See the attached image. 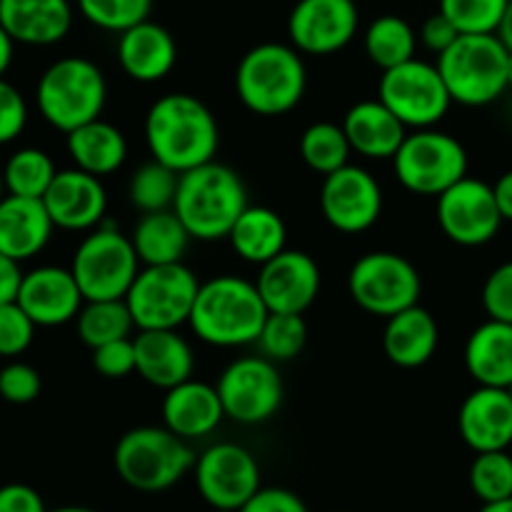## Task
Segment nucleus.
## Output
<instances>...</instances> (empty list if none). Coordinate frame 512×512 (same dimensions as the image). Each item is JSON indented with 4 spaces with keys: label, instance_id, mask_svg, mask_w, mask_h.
Listing matches in <instances>:
<instances>
[{
    "label": "nucleus",
    "instance_id": "nucleus-1",
    "mask_svg": "<svg viewBox=\"0 0 512 512\" xmlns=\"http://www.w3.org/2000/svg\"><path fill=\"white\" fill-rule=\"evenodd\" d=\"M145 143L158 163L185 173L215 160L220 128L208 105L190 93H168L145 115Z\"/></svg>",
    "mask_w": 512,
    "mask_h": 512
},
{
    "label": "nucleus",
    "instance_id": "nucleus-2",
    "mask_svg": "<svg viewBox=\"0 0 512 512\" xmlns=\"http://www.w3.org/2000/svg\"><path fill=\"white\" fill-rule=\"evenodd\" d=\"M268 313L258 285L238 275H218L200 283L188 325L203 343L243 348L258 343Z\"/></svg>",
    "mask_w": 512,
    "mask_h": 512
},
{
    "label": "nucleus",
    "instance_id": "nucleus-3",
    "mask_svg": "<svg viewBox=\"0 0 512 512\" xmlns=\"http://www.w3.org/2000/svg\"><path fill=\"white\" fill-rule=\"evenodd\" d=\"M248 205L243 178L230 165L210 160L180 173L173 210L188 228L190 238L215 243L228 240L230 230Z\"/></svg>",
    "mask_w": 512,
    "mask_h": 512
},
{
    "label": "nucleus",
    "instance_id": "nucleus-4",
    "mask_svg": "<svg viewBox=\"0 0 512 512\" xmlns=\"http://www.w3.org/2000/svg\"><path fill=\"white\" fill-rule=\"evenodd\" d=\"M308 88L303 55L285 43H260L235 68V93L255 115L278 118L298 108Z\"/></svg>",
    "mask_w": 512,
    "mask_h": 512
},
{
    "label": "nucleus",
    "instance_id": "nucleus-5",
    "mask_svg": "<svg viewBox=\"0 0 512 512\" xmlns=\"http://www.w3.org/2000/svg\"><path fill=\"white\" fill-rule=\"evenodd\" d=\"M198 455L188 440L165 425H140L120 435L113 450L118 478L138 493H163L195 468Z\"/></svg>",
    "mask_w": 512,
    "mask_h": 512
},
{
    "label": "nucleus",
    "instance_id": "nucleus-6",
    "mask_svg": "<svg viewBox=\"0 0 512 512\" xmlns=\"http://www.w3.org/2000/svg\"><path fill=\"white\" fill-rule=\"evenodd\" d=\"M508 58L510 50L495 33H460L435 65L453 103L483 108L508 90Z\"/></svg>",
    "mask_w": 512,
    "mask_h": 512
},
{
    "label": "nucleus",
    "instance_id": "nucleus-7",
    "mask_svg": "<svg viewBox=\"0 0 512 512\" xmlns=\"http://www.w3.org/2000/svg\"><path fill=\"white\" fill-rule=\"evenodd\" d=\"M105 100H108V83L103 70L93 60L78 55L48 65L35 88L40 115L60 133H70L100 118Z\"/></svg>",
    "mask_w": 512,
    "mask_h": 512
},
{
    "label": "nucleus",
    "instance_id": "nucleus-8",
    "mask_svg": "<svg viewBox=\"0 0 512 512\" xmlns=\"http://www.w3.org/2000/svg\"><path fill=\"white\" fill-rule=\"evenodd\" d=\"M200 280L185 263L143 265L125 303L138 330H178L193 313Z\"/></svg>",
    "mask_w": 512,
    "mask_h": 512
},
{
    "label": "nucleus",
    "instance_id": "nucleus-9",
    "mask_svg": "<svg viewBox=\"0 0 512 512\" xmlns=\"http://www.w3.org/2000/svg\"><path fill=\"white\" fill-rule=\"evenodd\" d=\"M393 170L405 190L438 198L468 175V150L438 128L413 130L393 155Z\"/></svg>",
    "mask_w": 512,
    "mask_h": 512
},
{
    "label": "nucleus",
    "instance_id": "nucleus-10",
    "mask_svg": "<svg viewBox=\"0 0 512 512\" xmlns=\"http://www.w3.org/2000/svg\"><path fill=\"white\" fill-rule=\"evenodd\" d=\"M140 265L130 235L113 225H98L75 248L70 270L85 300H108L128 295Z\"/></svg>",
    "mask_w": 512,
    "mask_h": 512
},
{
    "label": "nucleus",
    "instance_id": "nucleus-11",
    "mask_svg": "<svg viewBox=\"0 0 512 512\" xmlns=\"http://www.w3.org/2000/svg\"><path fill=\"white\" fill-rule=\"evenodd\" d=\"M348 293L360 310L388 320L390 315L418 305L423 280L405 255L373 250L355 260L350 268Z\"/></svg>",
    "mask_w": 512,
    "mask_h": 512
},
{
    "label": "nucleus",
    "instance_id": "nucleus-12",
    "mask_svg": "<svg viewBox=\"0 0 512 512\" xmlns=\"http://www.w3.org/2000/svg\"><path fill=\"white\" fill-rule=\"evenodd\" d=\"M378 98L398 115L405 128L413 130L435 128L453 105L438 65L418 58L383 70L378 83Z\"/></svg>",
    "mask_w": 512,
    "mask_h": 512
},
{
    "label": "nucleus",
    "instance_id": "nucleus-13",
    "mask_svg": "<svg viewBox=\"0 0 512 512\" xmlns=\"http://www.w3.org/2000/svg\"><path fill=\"white\" fill-rule=\"evenodd\" d=\"M225 418L240 425H260L283 405V378L278 363L263 355L238 358L220 373L215 383Z\"/></svg>",
    "mask_w": 512,
    "mask_h": 512
},
{
    "label": "nucleus",
    "instance_id": "nucleus-14",
    "mask_svg": "<svg viewBox=\"0 0 512 512\" xmlns=\"http://www.w3.org/2000/svg\"><path fill=\"white\" fill-rule=\"evenodd\" d=\"M193 475L200 498L215 510H240L263 488L258 460L238 443L210 445L195 460Z\"/></svg>",
    "mask_w": 512,
    "mask_h": 512
},
{
    "label": "nucleus",
    "instance_id": "nucleus-15",
    "mask_svg": "<svg viewBox=\"0 0 512 512\" xmlns=\"http://www.w3.org/2000/svg\"><path fill=\"white\" fill-rule=\"evenodd\" d=\"M435 215H438V225L445 238L463 248L490 243L498 235L500 225L505 223L493 185L470 178V175L438 195Z\"/></svg>",
    "mask_w": 512,
    "mask_h": 512
},
{
    "label": "nucleus",
    "instance_id": "nucleus-16",
    "mask_svg": "<svg viewBox=\"0 0 512 512\" xmlns=\"http://www.w3.org/2000/svg\"><path fill=\"white\" fill-rule=\"evenodd\" d=\"M320 210L330 228L345 235H358L373 228L383 215V188L360 165H345L325 175L320 188Z\"/></svg>",
    "mask_w": 512,
    "mask_h": 512
},
{
    "label": "nucleus",
    "instance_id": "nucleus-17",
    "mask_svg": "<svg viewBox=\"0 0 512 512\" xmlns=\"http://www.w3.org/2000/svg\"><path fill=\"white\" fill-rule=\"evenodd\" d=\"M355 0H298L288 15V38L298 53L333 55L358 35Z\"/></svg>",
    "mask_w": 512,
    "mask_h": 512
},
{
    "label": "nucleus",
    "instance_id": "nucleus-18",
    "mask_svg": "<svg viewBox=\"0 0 512 512\" xmlns=\"http://www.w3.org/2000/svg\"><path fill=\"white\" fill-rule=\"evenodd\" d=\"M320 283H323V275L313 255L288 248L260 265V273L255 278V285L270 313L303 315L318 298Z\"/></svg>",
    "mask_w": 512,
    "mask_h": 512
},
{
    "label": "nucleus",
    "instance_id": "nucleus-19",
    "mask_svg": "<svg viewBox=\"0 0 512 512\" xmlns=\"http://www.w3.org/2000/svg\"><path fill=\"white\" fill-rule=\"evenodd\" d=\"M15 303L30 315L38 328H58L78 318L85 298L73 270L43 265L23 273Z\"/></svg>",
    "mask_w": 512,
    "mask_h": 512
},
{
    "label": "nucleus",
    "instance_id": "nucleus-20",
    "mask_svg": "<svg viewBox=\"0 0 512 512\" xmlns=\"http://www.w3.org/2000/svg\"><path fill=\"white\" fill-rule=\"evenodd\" d=\"M43 203L55 228L90 233L98 225H103L105 210H108V193H105L98 175L70 168L58 170L48 193L43 195Z\"/></svg>",
    "mask_w": 512,
    "mask_h": 512
},
{
    "label": "nucleus",
    "instance_id": "nucleus-21",
    "mask_svg": "<svg viewBox=\"0 0 512 512\" xmlns=\"http://www.w3.org/2000/svg\"><path fill=\"white\" fill-rule=\"evenodd\" d=\"M458 430L473 453L508 450L512 445V398L508 388L478 385L460 405Z\"/></svg>",
    "mask_w": 512,
    "mask_h": 512
},
{
    "label": "nucleus",
    "instance_id": "nucleus-22",
    "mask_svg": "<svg viewBox=\"0 0 512 512\" xmlns=\"http://www.w3.org/2000/svg\"><path fill=\"white\" fill-rule=\"evenodd\" d=\"M115 53L123 73L135 83H158L178 63V43L173 33L150 18L123 30Z\"/></svg>",
    "mask_w": 512,
    "mask_h": 512
},
{
    "label": "nucleus",
    "instance_id": "nucleus-23",
    "mask_svg": "<svg viewBox=\"0 0 512 512\" xmlns=\"http://www.w3.org/2000/svg\"><path fill=\"white\" fill-rule=\"evenodd\" d=\"M135 373L153 388L170 390L193 378V348L178 330H138Z\"/></svg>",
    "mask_w": 512,
    "mask_h": 512
},
{
    "label": "nucleus",
    "instance_id": "nucleus-24",
    "mask_svg": "<svg viewBox=\"0 0 512 512\" xmlns=\"http://www.w3.org/2000/svg\"><path fill=\"white\" fill-rule=\"evenodd\" d=\"M163 425L183 440H198L218 430L225 420L223 403L215 385L200 380H185L175 388L165 390Z\"/></svg>",
    "mask_w": 512,
    "mask_h": 512
},
{
    "label": "nucleus",
    "instance_id": "nucleus-25",
    "mask_svg": "<svg viewBox=\"0 0 512 512\" xmlns=\"http://www.w3.org/2000/svg\"><path fill=\"white\" fill-rule=\"evenodd\" d=\"M0 25L15 43L53 45L70 33V0H0Z\"/></svg>",
    "mask_w": 512,
    "mask_h": 512
},
{
    "label": "nucleus",
    "instance_id": "nucleus-26",
    "mask_svg": "<svg viewBox=\"0 0 512 512\" xmlns=\"http://www.w3.org/2000/svg\"><path fill=\"white\" fill-rule=\"evenodd\" d=\"M340 125L348 135L353 153L368 160H393L408 135V128L380 98L355 103Z\"/></svg>",
    "mask_w": 512,
    "mask_h": 512
},
{
    "label": "nucleus",
    "instance_id": "nucleus-27",
    "mask_svg": "<svg viewBox=\"0 0 512 512\" xmlns=\"http://www.w3.org/2000/svg\"><path fill=\"white\" fill-rule=\"evenodd\" d=\"M53 228L48 208L40 198L8 193L0 200V253L8 258L23 263L38 255L48 245Z\"/></svg>",
    "mask_w": 512,
    "mask_h": 512
},
{
    "label": "nucleus",
    "instance_id": "nucleus-28",
    "mask_svg": "<svg viewBox=\"0 0 512 512\" xmlns=\"http://www.w3.org/2000/svg\"><path fill=\"white\" fill-rule=\"evenodd\" d=\"M440 343L438 320L423 305H410L390 315L383 330L385 358L405 370L423 368L435 355Z\"/></svg>",
    "mask_w": 512,
    "mask_h": 512
},
{
    "label": "nucleus",
    "instance_id": "nucleus-29",
    "mask_svg": "<svg viewBox=\"0 0 512 512\" xmlns=\"http://www.w3.org/2000/svg\"><path fill=\"white\" fill-rule=\"evenodd\" d=\"M465 370L478 385H512V323L488 318L465 343Z\"/></svg>",
    "mask_w": 512,
    "mask_h": 512
},
{
    "label": "nucleus",
    "instance_id": "nucleus-30",
    "mask_svg": "<svg viewBox=\"0 0 512 512\" xmlns=\"http://www.w3.org/2000/svg\"><path fill=\"white\" fill-rule=\"evenodd\" d=\"M65 148L75 168L98 178L118 173L128 158V140L123 130L103 118H95L65 133Z\"/></svg>",
    "mask_w": 512,
    "mask_h": 512
},
{
    "label": "nucleus",
    "instance_id": "nucleus-31",
    "mask_svg": "<svg viewBox=\"0 0 512 512\" xmlns=\"http://www.w3.org/2000/svg\"><path fill=\"white\" fill-rule=\"evenodd\" d=\"M228 240L245 263L265 265L288 248V228L273 208L248 205L230 230Z\"/></svg>",
    "mask_w": 512,
    "mask_h": 512
},
{
    "label": "nucleus",
    "instance_id": "nucleus-32",
    "mask_svg": "<svg viewBox=\"0 0 512 512\" xmlns=\"http://www.w3.org/2000/svg\"><path fill=\"white\" fill-rule=\"evenodd\" d=\"M133 248L143 265H168L183 263V255L188 250L190 238L188 228L178 218L173 208L158 210V213H143V218L135 223Z\"/></svg>",
    "mask_w": 512,
    "mask_h": 512
},
{
    "label": "nucleus",
    "instance_id": "nucleus-33",
    "mask_svg": "<svg viewBox=\"0 0 512 512\" xmlns=\"http://www.w3.org/2000/svg\"><path fill=\"white\" fill-rule=\"evenodd\" d=\"M363 48L370 63L378 65L380 70H390L415 58L418 33L400 15H380L365 30Z\"/></svg>",
    "mask_w": 512,
    "mask_h": 512
},
{
    "label": "nucleus",
    "instance_id": "nucleus-34",
    "mask_svg": "<svg viewBox=\"0 0 512 512\" xmlns=\"http://www.w3.org/2000/svg\"><path fill=\"white\" fill-rule=\"evenodd\" d=\"M75 328H78V338L90 350L110 343V340L130 338V333L138 330L125 298L85 300L75 318Z\"/></svg>",
    "mask_w": 512,
    "mask_h": 512
},
{
    "label": "nucleus",
    "instance_id": "nucleus-35",
    "mask_svg": "<svg viewBox=\"0 0 512 512\" xmlns=\"http://www.w3.org/2000/svg\"><path fill=\"white\" fill-rule=\"evenodd\" d=\"M350 140L345 135L343 125L320 120V123L308 125L300 135V158L305 160L310 170L318 175H330L335 170L345 168L350 160Z\"/></svg>",
    "mask_w": 512,
    "mask_h": 512
},
{
    "label": "nucleus",
    "instance_id": "nucleus-36",
    "mask_svg": "<svg viewBox=\"0 0 512 512\" xmlns=\"http://www.w3.org/2000/svg\"><path fill=\"white\" fill-rule=\"evenodd\" d=\"M53 158L40 148L15 150L3 168L5 193L20 195V198H40L48 193L50 183L55 180Z\"/></svg>",
    "mask_w": 512,
    "mask_h": 512
},
{
    "label": "nucleus",
    "instance_id": "nucleus-37",
    "mask_svg": "<svg viewBox=\"0 0 512 512\" xmlns=\"http://www.w3.org/2000/svg\"><path fill=\"white\" fill-rule=\"evenodd\" d=\"M180 173H175L168 165L150 160L140 165L128 183V198L133 208L140 213H158V210H170L178 193Z\"/></svg>",
    "mask_w": 512,
    "mask_h": 512
},
{
    "label": "nucleus",
    "instance_id": "nucleus-38",
    "mask_svg": "<svg viewBox=\"0 0 512 512\" xmlns=\"http://www.w3.org/2000/svg\"><path fill=\"white\" fill-rule=\"evenodd\" d=\"M308 343V325L298 313H268L258 335L260 355L273 363H288L303 353Z\"/></svg>",
    "mask_w": 512,
    "mask_h": 512
},
{
    "label": "nucleus",
    "instance_id": "nucleus-39",
    "mask_svg": "<svg viewBox=\"0 0 512 512\" xmlns=\"http://www.w3.org/2000/svg\"><path fill=\"white\" fill-rule=\"evenodd\" d=\"M470 490L483 503H498L512 498V455L508 450H490V453H475L470 465Z\"/></svg>",
    "mask_w": 512,
    "mask_h": 512
},
{
    "label": "nucleus",
    "instance_id": "nucleus-40",
    "mask_svg": "<svg viewBox=\"0 0 512 512\" xmlns=\"http://www.w3.org/2000/svg\"><path fill=\"white\" fill-rule=\"evenodd\" d=\"M78 10L95 28L120 35L150 18L153 0H78Z\"/></svg>",
    "mask_w": 512,
    "mask_h": 512
},
{
    "label": "nucleus",
    "instance_id": "nucleus-41",
    "mask_svg": "<svg viewBox=\"0 0 512 512\" xmlns=\"http://www.w3.org/2000/svg\"><path fill=\"white\" fill-rule=\"evenodd\" d=\"M510 0H440V13L453 20L460 33H495Z\"/></svg>",
    "mask_w": 512,
    "mask_h": 512
},
{
    "label": "nucleus",
    "instance_id": "nucleus-42",
    "mask_svg": "<svg viewBox=\"0 0 512 512\" xmlns=\"http://www.w3.org/2000/svg\"><path fill=\"white\" fill-rule=\"evenodd\" d=\"M38 325L18 303L0 305V358H15L30 348Z\"/></svg>",
    "mask_w": 512,
    "mask_h": 512
},
{
    "label": "nucleus",
    "instance_id": "nucleus-43",
    "mask_svg": "<svg viewBox=\"0 0 512 512\" xmlns=\"http://www.w3.org/2000/svg\"><path fill=\"white\" fill-rule=\"evenodd\" d=\"M43 380L40 373L28 363H8L0 370V398L13 405H28L40 395Z\"/></svg>",
    "mask_w": 512,
    "mask_h": 512
},
{
    "label": "nucleus",
    "instance_id": "nucleus-44",
    "mask_svg": "<svg viewBox=\"0 0 512 512\" xmlns=\"http://www.w3.org/2000/svg\"><path fill=\"white\" fill-rule=\"evenodd\" d=\"M93 368L108 380H123L135 373V343L133 338L110 340L93 348Z\"/></svg>",
    "mask_w": 512,
    "mask_h": 512
},
{
    "label": "nucleus",
    "instance_id": "nucleus-45",
    "mask_svg": "<svg viewBox=\"0 0 512 512\" xmlns=\"http://www.w3.org/2000/svg\"><path fill=\"white\" fill-rule=\"evenodd\" d=\"M483 308L488 318L512 323V260L488 275L483 285Z\"/></svg>",
    "mask_w": 512,
    "mask_h": 512
},
{
    "label": "nucleus",
    "instance_id": "nucleus-46",
    "mask_svg": "<svg viewBox=\"0 0 512 512\" xmlns=\"http://www.w3.org/2000/svg\"><path fill=\"white\" fill-rule=\"evenodd\" d=\"M28 123V105L23 93L0 78V145L13 143Z\"/></svg>",
    "mask_w": 512,
    "mask_h": 512
},
{
    "label": "nucleus",
    "instance_id": "nucleus-47",
    "mask_svg": "<svg viewBox=\"0 0 512 512\" xmlns=\"http://www.w3.org/2000/svg\"><path fill=\"white\" fill-rule=\"evenodd\" d=\"M238 512H310L300 495L285 488H260Z\"/></svg>",
    "mask_w": 512,
    "mask_h": 512
},
{
    "label": "nucleus",
    "instance_id": "nucleus-48",
    "mask_svg": "<svg viewBox=\"0 0 512 512\" xmlns=\"http://www.w3.org/2000/svg\"><path fill=\"white\" fill-rule=\"evenodd\" d=\"M418 38H420V43L430 50V53L440 55L460 38V30L455 28L453 20H450L448 15L440 13L438 10V13H433L430 18L423 20Z\"/></svg>",
    "mask_w": 512,
    "mask_h": 512
},
{
    "label": "nucleus",
    "instance_id": "nucleus-49",
    "mask_svg": "<svg viewBox=\"0 0 512 512\" xmlns=\"http://www.w3.org/2000/svg\"><path fill=\"white\" fill-rule=\"evenodd\" d=\"M0 512H48L38 490L23 483H8L0 488Z\"/></svg>",
    "mask_w": 512,
    "mask_h": 512
},
{
    "label": "nucleus",
    "instance_id": "nucleus-50",
    "mask_svg": "<svg viewBox=\"0 0 512 512\" xmlns=\"http://www.w3.org/2000/svg\"><path fill=\"white\" fill-rule=\"evenodd\" d=\"M20 280H23V273H20L18 260L0 253V305L13 303V300L18 298Z\"/></svg>",
    "mask_w": 512,
    "mask_h": 512
},
{
    "label": "nucleus",
    "instance_id": "nucleus-51",
    "mask_svg": "<svg viewBox=\"0 0 512 512\" xmlns=\"http://www.w3.org/2000/svg\"><path fill=\"white\" fill-rule=\"evenodd\" d=\"M493 193H495V200H498V208H500V215H503V220H510L512 223V170H508V173H503L498 180H495Z\"/></svg>",
    "mask_w": 512,
    "mask_h": 512
},
{
    "label": "nucleus",
    "instance_id": "nucleus-52",
    "mask_svg": "<svg viewBox=\"0 0 512 512\" xmlns=\"http://www.w3.org/2000/svg\"><path fill=\"white\" fill-rule=\"evenodd\" d=\"M13 48H15V40L10 38L8 30L0 25V78L8 73L10 63H13Z\"/></svg>",
    "mask_w": 512,
    "mask_h": 512
},
{
    "label": "nucleus",
    "instance_id": "nucleus-53",
    "mask_svg": "<svg viewBox=\"0 0 512 512\" xmlns=\"http://www.w3.org/2000/svg\"><path fill=\"white\" fill-rule=\"evenodd\" d=\"M495 35H498L500 40H503V45L508 50H512V0L508 3V10H505L503 20H500L498 30H495Z\"/></svg>",
    "mask_w": 512,
    "mask_h": 512
},
{
    "label": "nucleus",
    "instance_id": "nucleus-54",
    "mask_svg": "<svg viewBox=\"0 0 512 512\" xmlns=\"http://www.w3.org/2000/svg\"><path fill=\"white\" fill-rule=\"evenodd\" d=\"M480 512H512V498L498 500V503H483Z\"/></svg>",
    "mask_w": 512,
    "mask_h": 512
},
{
    "label": "nucleus",
    "instance_id": "nucleus-55",
    "mask_svg": "<svg viewBox=\"0 0 512 512\" xmlns=\"http://www.w3.org/2000/svg\"><path fill=\"white\" fill-rule=\"evenodd\" d=\"M48 512H95V510L83 508V505H65V508H55V510H48Z\"/></svg>",
    "mask_w": 512,
    "mask_h": 512
},
{
    "label": "nucleus",
    "instance_id": "nucleus-56",
    "mask_svg": "<svg viewBox=\"0 0 512 512\" xmlns=\"http://www.w3.org/2000/svg\"><path fill=\"white\" fill-rule=\"evenodd\" d=\"M508 88H512V50H510V58H508Z\"/></svg>",
    "mask_w": 512,
    "mask_h": 512
},
{
    "label": "nucleus",
    "instance_id": "nucleus-57",
    "mask_svg": "<svg viewBox=\"0 0 512 512\" xmlns=\"http://www.w3.org/2000/svg\"><path fill=\"white\" fill-rule=\"evenodd\" d=\"M5 195V180H3V170H0V200H3Z\"/></svg>",
    "mask_w": 512,
    "mask_h": 512
},
{
    "label": "nucleus",
    "instance_id": "nucleus-58",
    "mask_svg": "<svg viewBox=\"0 0 512 512\" xmlns=\"http://www.w3.org/2000/svg\"><path fill=\"white\" fill-rule=\"evenodd\" d=\"M210 512H238V510H215V508H210Z\"/></svg>",
    "mask_w": 512,
    "mask_h": 512
},
{
    "label": "nucleus",
    "instance_id": "nucleus-59",
    "mask_svg": "<svg viewBox=\"0 0 512 512\" xmlns=\"http://www.w3.org/2000/svg\"><path fill=\"white\" fill-rule=\"evenodd\" d=\"M508 393H510V398H512V385H510V388H508Z\"/></svg>",
    "mask_w": 512,
    "mask_h": 512
},
{
    "label": "nucleus",
    "instance_id": "nucleus-60",
    "mask_svg": "<svg viewBox=\"0 0 512 512\" xmlns=\"http://www.w3.org/2000/svg\"><path fill=\"white\" fill-rule=\"evenodd\" d=\"M355 3H358V0H355Z\"/></svg>",
    "mask_w": 512,
    "mask_h": 512
}]
</instances>
